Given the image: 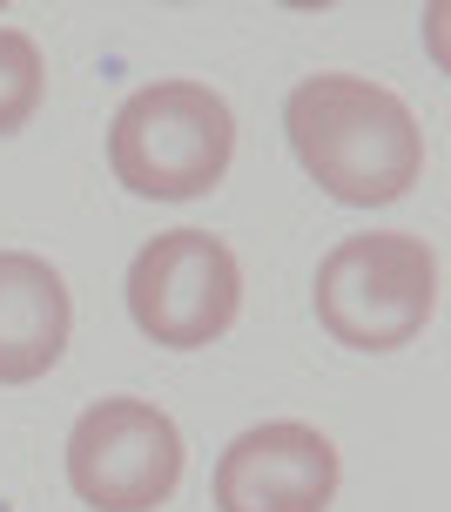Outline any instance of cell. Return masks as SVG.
Wrapping results in <instances>:
<instances>
[{
  "label": "cell",
  "instance_id": "6da1fadb",
  "mask_svg": "<svg viewBox=\"0 0 451 512\" xmlns=\"http://www.w3.org/2000/svg\"><path fill=\"white\" fill-rule=\"evenodd\" d=\"M283 135L303 176L344 209H384L425 169L411 108L364 75H310L283 102Z\"/></svg>",
  "mask_w": 451,
  "mask_h": 512
},
{
  "label": "cell",
  "instance_id": "7a4b0ae2",
  "mask_svg": "<svg viewBox=\"0 0 451 512\" xmlns=\"http://www.w3.org/2000/svg\"><path fill=\"white\" fill-rule=\"evenodd\" d=\"M236 115L202 81H149L108 122V169L142 203H189L229 176Z\"/></svg>",
  "mask_w": 451,
  "mask_h": 512
},
{
  "label": "cell",
  "instance_id": "3957f363",
  "mask_svg": "<svg viewBox=\"0 0 451 512\" xmlns=\"http://www.w3.org/2000/svg\"><path fill=\"white\" fill-rule=\"evenodd\" d=\"M317 324L344 351H404L438 317V256L425 236L364 230L330 243L317 263Z\"/></svg>",
  "mask_w": 451,
  "mask_h": 512
},
{
  "label": "cell",
  "instance_id": "277c9868",
  "mask_svg": "<svg viewBox=\"0 0 451 512\" xmlns=\"http://www.w3.org/2000/svg\"><path fill=\"white\" fill-rule=\"evenodd\" d=\"M122 297L155 351H209L243 310V263L216 230H169L135 250Z\"/></svg>",
  "mask_w": 451,
  "mask_h": 512
},
{
  "label": "cell",
  "instance_id": "5b68a950",
  "mask_svg": "<svg viewBox=\"0 0 451 512\" xmlns=\"http://www.w3.org/2000/svg\"><path fill=\"white\" fill-rule=\"evenodd\" d=\"M68 486L95 512H155L182 486V432L149 398H101L68 432Z\"/></svg>",
  "mask_w": 451,
  "mask_h": 512
},
{
  "label": "cell",
  "instance_id": "8992f818",
  "mask_svg": "<svg viewBox=\"0 0 451 512\" xmlns=\"http://www.w3.org/2000/svg\"><path fill=\"white\" fill-rule=\"evenodd\" d=\"M337 486H344V459L303 418L250 425L216 459V512H330Z\"/></svg>",
  "mask_w": 451,
  "mask_h": 512
},
{
  "label": "cell",
  "instance_id": "52a82bcc",
  "mask_svg": "<svg viewBox=\"0 0 451 512\" xmlns=\"http://www.w3.org/2000/svg\"><path fill=\"white\" fill-rule=\"evenodd\" d=\"M75 337V297L48 256L0 250V384L48 378Z\"/></svg>",
  "mask_w": 451,
  "mask_h": 512
},
{
  "label": "cell",
  "instance_id": "ba28073f",
  "mask_svg": "<svg viewBox=\"0 0 451 512\" xmlns=\"http://www.w3.org/2000/svg\"><path fill=\"white\" fill-rule=\"evenodd\" d=\"M41 95H48V61L34 48V34L0 27V135H21L41 108Z\"/></svg>",
  "mask_w": 451,
  "mask_h": 512
},
{
  "label": "cell",
  "instance_id": "9c48e42d",
  "mask_svg": "<svg viewBox=\"0 0 451 512\" xmlns=\"http://www.w3.org/2000/svg\"><path fill=\"white\" fill-rule=\"evenodd\" d=\"M0 512H14V506H7V499H0Z\"/></svg>",
  "mask_w": 451,
  "mask_h": 512
}]
</instances>
